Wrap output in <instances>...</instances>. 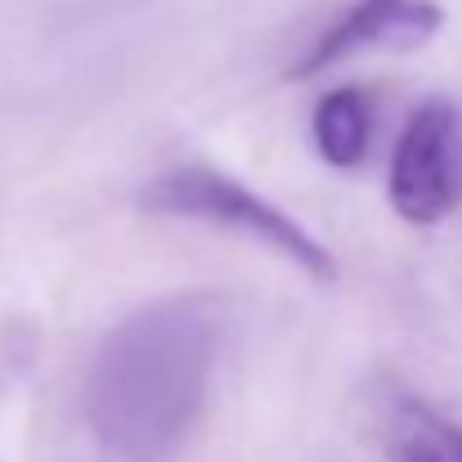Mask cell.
<instances>
[{"label":"cell","mask_w":462,"mask_h":462,"mask_svg":"<svg viewBox=\"0 0 462 462\" xmlns=\"http://www.w3.org/2000/svg\"><path fill=\"white\" fill-rule=\"evenodd\" d=\"M216 368V314L198 297H166L126 314L86 377V422L126 462L166 458L202 413Z\"/></svg>","instance_id":"obj_1"},{"label":"cell","mask_w":462,"mask_h":462,"mask_svg":"<svg viewBox=\"0 0 462 462\" xmlns=\"http://www.w3.org/2000/svg\"><path fill=\"white\" fill-rule=\"evenodd\" d=\"M140 202L149 211H162V216H189V220L238 229V234L274 247L292 265H301L310 279H319V283L337 279V256L310 234L301 220H292L288 211H279L261 193H252L238 180L216 175L207 166H175V171L157 175L153 184L140 193Z\"/></svg>","instance_id":"obj_2"},{"label":"cell","mask_w":462,"mask_h":462,"mask_svg":"<svg viewBox=\"0 0 462 462\" xmlns=\"http://www.w3.org/2000/svg\"><path fill=\"white\" fill-rule=\"evenodd\" d=\"M391 207L409 225L445 220L462 198V122L445 99L413 108L391 157Z\"/></svg>","instance_id":"obj_3"},{"label":"cell","mask_w":462,"mask_h":462,"mask_svg":"<svg viewBox=\"0 0 462 462\" xmlns=\"http://www.w3.org/2000/svg\"><path fill=\"white\" fill-rule=\"evenodd\" d=\"M440 18L445 14L431 0H359L314 41V50L292 68V77L306 81L355 50H413L440 32Z\"/></svg>","instance_id":"obj_4"},{"label":"cell","mask_w":462,"mask_h":462,"mask_svg":"<svg viewBox=\"0 0 462 462\" xmlns=\"http://www.w3.org/2000/svg\"><path fill=\"white\" fill-rule=\"evenodd\" d=\"M391 462H462V431L413 395H395L386 409Z\"/></svg>","instance_id":"obj_5"},{"label":"cell","mask_w":462,"mask_h":462,"mask_svg":"<svg viewBox=\"0 0 462 462\" xmlns=\"http://www.w3.org/2000/svg\"><path fill=\"white\" fill-rule=\"evenodd\" d=\"M310 131H314V149L328 166L337 171H350L359 166L368 153V140H373V108L359 90L341 86L332 95H323L314 104V117H310Z\"/></svg>","instance_id":"obj_6"}]
</instances>
